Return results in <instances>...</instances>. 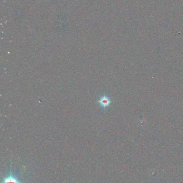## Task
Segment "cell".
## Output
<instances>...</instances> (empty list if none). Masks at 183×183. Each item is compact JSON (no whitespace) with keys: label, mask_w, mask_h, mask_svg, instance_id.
Wrapping results in <instances>:
<instances>
[{"label":"cell","mask_w":183,"mask_h":183,"mask_svg":"<svg viewBox=\"0 0 183 183\" xmlns=\"http://www.w3.org/2000/svg\"><path fill=\"white\" fill-rule=\"evenodd\" d=\"M1 183H22L16 174L12 173V171H10L9 175L5 176L3 179Z\"/></svg>","instance_id":"1"},{"label":"cell","mask_w":183,"mask_h":183,"mask_svg":"<svg viewBox=\"0 0 183 183\" xmlns=\"http://www.w3.org/2000/svg\"><path fill=\"white\" fill-rule=\"evenodd\" d=\"M111 103V100L110 98L106 95H103L100 97L98 100V103L103 108L109 107Z\"/></svg>","instance_id":"2"}]
</instances>
